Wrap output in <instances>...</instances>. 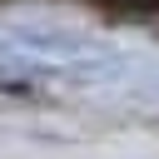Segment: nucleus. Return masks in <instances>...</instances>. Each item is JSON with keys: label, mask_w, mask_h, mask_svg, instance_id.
<instances>
[{"label": "nucleus", "mask_w": 159, "mask_h": 159, "mask_svg": "<svg viewBox=\"0 0 159 159\" xmlns=\"http://www.w3.org/2000/svg\"><path fill=\"white\" fill-rule=\"evenodd\" d=\"M114 15H159V0H94Z\"/></svg>", "instance_id": "nucleus-1"}]
</instances>
